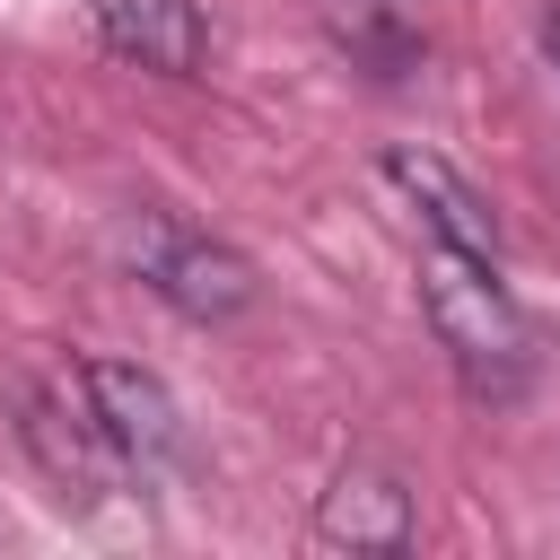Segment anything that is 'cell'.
<instances>
[{
	"label": "cell",
	"mask_w": 560,
	"mask_h": 560,
	"mask_svg": "<svg viewBox=\"0 0 560 560\" xmlns=\"http://www.w3.org/2000/svg\"><path fill=\"white\" fill-rule=\"evenodd\" d=\"M122 262L140 271L149 298H166V306L192 315V324H228V315L254 306V262H245L228 236L192 228L184 210H158V201L122 210Z\"/></svg>",
	"instance_id": "7a4b0ae2"
},
{
	"label": "cell",
	"mask_w": 560,
	"mask_h": 560,
	"mask_svg": "<svg viewBox=\"0 0 560 560\" xmlns=\"http://www.w3.org/2000/svg\"><path fill=\"white\" fill-rule=\"evenodd\" d=\"M385 184L402 192V210L420 219V236H438V245H464V254H490L499 262V219H490V201L438 158V149H385Z\"/></svg>",
	"instance_id": "5b68a950"
},
{
	"label": "cell",
	"mask_w": 560,
	"mask_h": 560,
	"mask_svg": "<svg viewBox=\"0 0 560 560\" xmlns=\"http://www.w3.org/2000/svg\"><path fill=\"white\" fill-rule=\"evenodd\" d=\"M534 35H542V61H551V79H560V0H542V18H534Z\"/></svg>",
	"instance_id": "ba28073f"
},
{
	"label": "cell",
	"mask_w": 560,
	"mask_h": 560,
	"mask_svg": "<svg viewBox=\"0 0 560 560\" xmlns=\"http://www.w3.org/2000/svg\"><path fill=\"white\" fill-rule=\"evenodd\" d=\"M105 52L158 70V79H192L201 70V0H88Z\"/></svg>",
	"instance_id": "52a82bcc"
},
{
	"label": "cell",
	"mask_w": 560,
	"mask_h": 560,
	"mask_svg": "<svg viewBox=\"0 0 560 560\" xmlns=\"http://www.w3.org/2000/svg\"><path fill=\"white\" fill-rule=\"evenodd\" d=\"M79 385H88L105 438L122 446V464L140 481L166 472V464H184V411H175V394L149 368H131V359H79Z\"/></svg>",
	"instance_id": "3957f363"
},
{
	"label": "cell",
	"mask_w": 560,
	"mask_h": 560,
	"mask_svg": "<svg viewBox=\"0 0 560 560\" xmlns=\"http://www.w3.org/2000/svg\"><path fill=\"white\" fill-rule=\"evenodd\" d=\"M26 446H35V455H44V472H52L61 490H79V499L140 481V472L122 464V446L105 438V420H96V402H88L79 368H70V385H44V394L26 402Z\"/></svg>",
	"instance_id": "277c9868"
},
{
	"label": "cell",
	"mask_w": 560,
	"mask_h": 560,
	"mask_svg": "<svg viewBox=\"0 0 560 560\" xmlns=\"http://www.w3.org/2000/svg\"><path fill=\"white\" fill-rule=\"evenodd\" d=\"M420 315H429L446 368H455L481 402H516V394H525V376H534V332H525L516 298L499 289L490 254H464V245L420 236Z\"/></svg>",
	"instance_id": "6da1fadb"
},
{
	"label": "cell",
	"mask_w": 560,
	"mask_h": 560,
	"mask_svg": "<svg viewBox=\"0 0 560 560\" xmlns=\"http://www.w3.org/2000/svg\"><path fill=\"white\" fill-rule=\"evenodd\" d=\"M315 534L350 542V551H411L420 516H411V481L385 464H341L332 490L315 499Z\"/></svg>",
	"instance_id": "8992f818"
}]
</instances>
